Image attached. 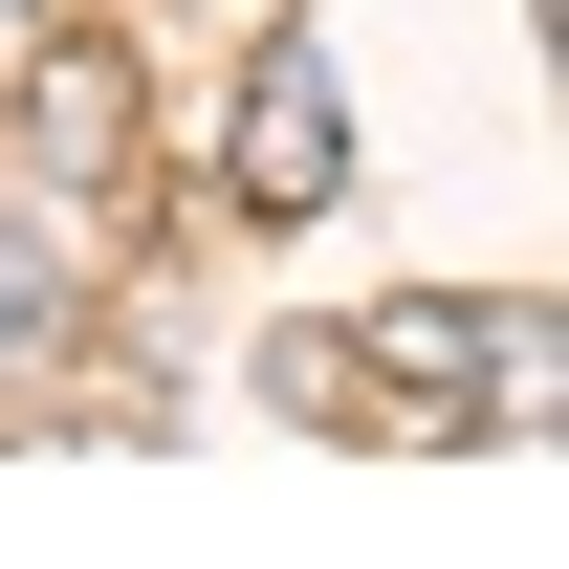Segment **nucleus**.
<instances>
[{
    "mask_svg": "<svg viewBox=\"0 0 569 569\" xmlns=\"http://www.w3.org/2000/svg\"><path fill=\"white\" fill-rule=\"evenodd\" d=\"M219 198H241V219L351 198V88H329V44H307V22H263V67H241V132H219Z\"/></svg>",
    "mask_w": 569,
    "mask_h": 569,
    "instance_id": "obj_1",
    "label": "nucleus"
},
{
    "mask_svg": "<svg viewBox=\"0 0 569 569\" xmlns=\"http://www.w3.org/2000/svg\"><path fill=\"white\" fill-rule=\"evenodd\" d=\"M110 153H132V67H110V44H22V88H0V176L110 198Z\"/></svg>",
    "mask_w": 569,
    "mask_h": 569,
    "instance_id": "obj_2",
    "label": "nucleus"
}]
</instances>
